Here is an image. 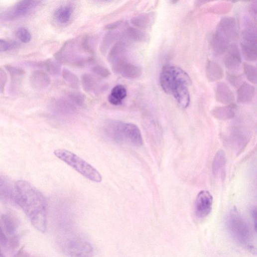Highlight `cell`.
<instances>
[{"mask_svg":"<svg viewBox=\"0 0 257 257\" xmlns=\"http://www.w3.org/2000/svg\"><path fill=\"white\" fill-rule=\"evenodd\" d=\"M15 190L18 204L30 216L45 226V203L41 193L24 180L15 183Z\"/></svg>","mask_w":257,"mask_h":257,"instance_id":"1","label":"cell"},{"mask_svg":"<svg viewBox=\"0 0 257 257\" xmlns=\"http://www.w3.org/2000/svg\"><path fill=\"white\" fill-rule=\"evenodd\" d=\"M90 38L86 37L82 40L74 39L67 42L55 54L57 61L74 66H84L91 60L93 48Z\"/></svg>","mask_w":257,"mask_h":257,"instance_id":"2","label":"cell"},{"mask_svg":"<svg viewBox=\"0 0 257 257\" xmlns=\"http://www.w3.org/2000/svg\"><path fill=\"white\" fill-rule=\"evenodd\" d=\"M104 132L111 140L117 143L141 147L143 140L138 126L134 124L111 121L104 126Z\"/></svg>","mask_w":257,"mask_h":257,"instance_id":"3","label":"cell"},{"mask_svg":"<svg viewBox=\"0 0 257 257\" xmlns=\"http://www.w3.org/2000/svg\"><path fill=\"white\" fill-rule=\"evenodd\" d=\"M228 232L238 244L250 251L255 250L250 227L245 219L237 211H231L226 219Z\"/></svg>","mask_w":257,"mask_h":257,"instance_id":"4","label":"cell"},{"mask_svg":"<svg viewBox=\"0 0 257 257\" xmlns=\"http://www.w3.org/2000/svg\"><path fill=\"white\" fill-rule=\"evenodd\" d=\"M55 155L62 161L75 169L88 179L96 182H101L102 177L93 166L74 153L63 149L54 151Z\"/></svg>","mask_w":257,"mask_h":257,"instance_id":"5","label":"cell"},{"mask_svg":"<svg viewBox=\"0 0 257 257\" xmlns=\"http://www.w3.org/2000/svg\"><path fill=\"white\" fill-rule=\"evenodd\" d=\"M160 80L162 89L167 94H171L175 88L179 85L188 87L191 84L189 75L176 66L164 67L162 70Z\"/></svg>","mask_w":257,"mask_h":257,"instance_id":"6","label":"cell"},{"mask_svg":"<svg viewBox=\"0 0 257 257\" xmlns=\"http://www.w3.org/2000/svg\"><path fill=\"white\" fill-rule=\"evenodd\" d=\"M241 47L245 59L251 62L256 61L257 56V33L252 28L245 29L242 33Z\"/></svg>","mask_w":257,"mask_h":257,"instance_id":"7","label":"cell"},{"mask_svg":"<svg viewBox=\"0 0 257 257\" xmlns=\"http://www.w3.org/2000/svg\"><path fill=\"white\" fill-rule=\"evenodd\" d=\"M65 250L72 257H93L94 255L92 246L83 240L76 239L69 241Z\"/></svg>","mask_w":257,"mask_h":257,"instance_id":"8","label":"cell"},{"mask_svg":"<svg viewBox=\"0 0 257 257\" xmlns=\"http://www.w3.org/2000/svg\"><path fill=\"white\" fill-rule=\"evenodd\" d=\"M213 202V197L209 191H200L195 202V211L196 217L199 219L206 218L212 211Z\"/></svg>","mask_w":257,"mask_h":257,"instance_id":"9","label":"cell"},{"mask_svg":"<svg viewBox=\"0 0 257 257\" xmlns=\"http://www.w3.org/2000/svg\"><path fill=\"white\" fill-rule=\"evenodd\" d=\"M40 3V1L34 0H23L19 1L6 12L4 17L5 19L10 20L19 18L26 15L37 7Z\"/></svg>","mask_w":257,"mask_h":257,"instance_id":"10","label":"cell"},{"mask_svg":"<svg viewBox=\"0 0 257 257\" xmlns=\"http://www.w3.org/2000/svg\"><path fill=\"white\" fill-rule=\"evenodd\" d=\"M215 32L230 43L236 40L239 36L236 21L231 17L222 19L218 24Z\"/></svg>","mask_w":257,"mask_h":257,"instance_id":"11","label":"cell"},{"mask_svg":"<svg viewBox=\"0 0 257 257\" xmlns=\"http://www.w3.org/2000/svg\"><path fill=\"white\" fill-rule=\"evenodd\" d=\"M126 49L124 43H116L111 49L108 55V60L111 64L113 71L117 73L123 64L127 62Z\"/></svg>","mask_w":257,"mask_h":257,"instance_id":"12","label":"cell"},{"mask_svg":"<svg viewBox=\"0 0 257 257\" xmlns=\"http://www.w3.org/2000/svg\"><path fill=\"white\" fill-rule=\"evenodd\" d=\"M226 68L230 71H235L238 70L242 63L240 50L235 43H231L224 58Z\"/></svg>","mask_w":257,"mask_h":257,"instance_id":"13","label":"cell"},{"mask_svg":"<svg viewBox=\"0 0 257 257\" xmlns=\"http://www.w3.org/2000/svg\"><path fill=\"white\" fill-rule=\"evenodd\" d=\"M216 101L221 104L229 105L233 104L235 96L229 87L224 83H218L215 88Z\"/></svg>","mask_w":257,"mask_h":257,"instance_id":"14","label":"cell"},{"mask_svg":"<svg viewBox=\"0 0 257 257\" xmlns=\"http://www.w3.org/2000/svg\"><path fill=\"white\" fill-rule=\"evenodd\" d=\"M51 80L47 73L41 70L34 71L30 77L32 88L37 90H43L49 86Z\"/></svg>","mask_w":257,"mask_h":257,"instance_id":"15","label":"cell"},{"mask_svg":"<svg viewBox=\"0 0 257 257\" xmlns=\"http://www.w3.org/2000/svg\"><path fill=\"white\" fill-rule=\"evenodd\" d=\"M206 72L210 82L220 81L224 76V71L221 67L217 62L211 60H209L207 63Z\"/></svg>","mask_w":257,"mask_h":257,"instance_id":"16","label":"cell"},{"mask_svg":"<svg viewBox=\"0 0 257 257\" xmlns=\"http://www.w3.org/2000/svg\"><path fill=\"white\" fill-rule=\"evenodd\" d=\"M237 106L232 104L226 106L218 107L212 110V116L216 119L220 120H229L233 119L235 115Z\"/></svg>","mask_w":257,"mask_h":257,"instance_id":"17","label":"cell"},{"mask_svg":"<svg viewBox=\"0 0 257 257\" xmlns=\"http://www.w3.org/2000/svg\"><path fill=\"white\" fill-rule=\"evenodd\" d=\"M142 73L140 67L127 62L120 68L117 74L126 79H135L139 78Z\"/></svg>","mask_w":257,"mask_h":257,"instance_id":"18","label":"cell"},{"mask_svg":"<svg viewBox=\"0 0 257 257\" xmlns=\"http://www.w3.org/2000/svg\"><path fill=\"white\" fill-rule=\"evenodd\" d=\"M256 93L255 87L246 82H244L238 90L237 101L240 104H247L254 99Z\"/></svg>","mask_w":257,"mask_h":257,"instance_id":"19","label":"cell"},{"mask_svg":"<svg viewBox=\"0 0 257 257\" xmlns=\"http://www.w3.org/2000/svg\"><path fill=\"white\" fill-rule=\"evenodd\" d=\"M230 44L231 43L216 32L213 34L211 41L212 50L214 54L217 56L225 54Z\"/></svg>","mask_w":257,"mask_h":257,"instance_id":"20","label":"cell"},{"mask_svg":"<svg viewBox=\"0 0 257 257\" xmlns=\"http://www.w3.org/2000/svg\"><path fill=\"white\" fill-rule=\"evenodd\" d=\"M171 95H173L181 107L186 108L189 105L190 98L187 86L183 85L177 86L172 91Z\"/></svg>","mask_w":257,"mask_h":257,"instance_id":"21","label":"cell"},{"mask_svg":"<svg viewBox=\"0 0 257 257\" xmlns=\"http://www.w3.org/2000/svg\"><path fill=\"white\" fill-rule=\"evenodd\" d=\"M226 164V156L222 150L218 151L215 155L213 162L212 171L214 176L222 174L225 171Z\"/></svg>","mask_w":257,"mask_h":257,"instance_id":"22","label":"cell"},{"mask_svg":"<svg viewBox=\"0 0 257 257\" xmlns=\"http://www.w3.org/2000/svg\"><path fill=\"white\" fill-rule=\"evenodd\" d=\"M73 11V8L71 6H61L55 11V19L61 24H66L71 20Z\"/></svg>","mask_w":257,"mask_h":257,"instance_id":"23","label":"cell"},{"mask_svg":"<svg viewBox=\"0 0 257 257\" xmlns=\"http://www.w3.org/2000/svg\"><path fill=\"white\" fill-rule=\"evenodd\" d=\"M127 96L126 88L121 85L115 87L108 97V101L110 104L115 106L122 104L123 101Z\"/></svg>","mask_w":257,"mask_h":257,"instance_id":"24","label":"cell"},{"mask_svg":"<svg viewBox=\"0 0 257 257\" xmlns=\"http://www.w3.org/2000/svg\"><path fill=\"white\" fill-rule=\"evenodd\" d=\"M155 18V15L154 13L143 14L134 17L131 20V22L133 25L138 28L146 29L153 24Z\"/></svg>","mask_w":257,"mask_h":257,"instance_id":"25","label":"cell"},{"mask_svg":"<svg viewBox=\"0 0 257 257\" xmlns=\"http://www.w3.org/2000/svg\"><path fill=\"white\" fill-rule=\"evenodd\" d=\"M124 34L128 39L136 42H142L147 39V35L145 33L132 27L126 29Z\"/></svg>","mask_w":257,"mask_h":257,"instance_id":"26","label":"cell"},{"mask_svg":"<svg viewBox=\"0 0 257 257\" xmlns=\"http://www.w3.org/2000/svg\"><path fill=\"white\" fill-rule=\"evenodd\" d=\"M243 70L247 80L252 84L256 85L257 83L256 68L250 64L244 63Z\"/></svg>","mask_w":257,"mask_h":257,"instance_id":"27","label":"cell"},{"mask_svg":"<svg viewBox=\"0 0 257 257\" xmlns=\"http://www.w3.org/2000/svg\"><path fill=\"white\" fill-rule=\"evenodd\" d=\"M118 35L116 32H110L106 34L100 47L102 53H106L107 51L110 46L116 40Z\"/></svg>","mask_w":257,"mask_h":257,"instance_id":"28","label":"cell"},{"mask_svg":"<svg viewBox=\"0 0 257 257\" xmlns=\"http://www.w3.org/2000/svg\"><path fill=\"white\" fill-rule=\"evenodd\" d=\"M43 65L47 71L52 75H58L60 73L61 67L56 61L49 59L44 62Z\"/></svg>","mask_w":257,"mask_h":257,"instance_id":"29","label":"cell"},{"mask_svg":"<svg viewBox=\"0 0 257 257\" xmlns=\"http://www.w3.org/2000/svg\"><path fill=\"white\" fill-rule=\"evenodd\" d=\"M82 86L84 91L87 93L91 92L95 89L96 82L94 77L88 74H84L82 77Z\"/></svg>","mask_w":257,"mask_h":257,"instance_id":"30","label":"cell"},{"mask_svg":"<svg viewBox=\"0 0 257 257\" xmlns=\"http://www.w3.org/2000/svg\"><path fill=\"white\" fill-rule=\"evenodd\" d=\"M62 77L73 87L78 88L79 87V80L77 76L67 69H64L62 71Z\"/></svg>","mask_w":257,"mask_h":257,"instance_id":"31","label":"cell"},{"mask_svg":"<svg viewBox=\"0 0 257 257\" xmlns=\"http://www.w3.org/2000/svg\"><path fill=\"white\" fill-rule=\"evenodd\" d=\"M16 35L21 41L27 43L31 39V35L29 31L25 28H20L16 31Z\"/></svg>","mask_w":257,"mask_h":257,"instance_id":"32","label":"cell"},{"mask_svg":"<svg viewBox=\"0 0 257 257\" xmlns=\"http://www.w3.org/2000/svg\"><path fill=\"white\" fill-rule=\"evenodd\" d=\"M92 72L98 76L103 78H107L111 73L109 70L101 66H97L92 68Z\"/></svg>","mask_w":257,"mask_h":257,"instance_id":"33","label":"cell"},{"mask_svg":"<svg viewBox=\"0 0 257 257\" xmlns=\"http://www.w3.org/2000/svg\"><path fill=\"white\" fill-rule=\"evenodd\" d=\"M5 68L12 77H19L25 74V71L20 68L15 67L10 65L5 66Z\"/></svg>","mask_w":257,"mask_h":257,"instance_id":"34","label":"cell"},{"mask_svg":"<svg viewBox=\"0 0 257 257\" xmlns=\"http://www.w3.org/2000/svg\"><path fill=\"white\" fill-rule=\"evenodd\" d=\"M7 74L3 69L0 68V93H3L7 82Z\"/></svg>","mask_w":257,"mask_h":257,"instance_id":"35","label":"cell"},{"mask_svg":"<svg viewBox=\"0 0 257 257\" xmlns=\"http://www.w3.org/2000/svg\"><path fill=\"white\" fill-rule=\"evenodd\" d=\"M227 79L229 82L234 87L240 86L242 84V83H241L242 79L240 76L228 74L227 75Z\"/></svg>","mask_w":257,"mask_h":257,"instance_id":"36","label":"cell"},{"mask_svg":"<svg viewBox=\"0 0 257 257\" xmlns=\"http://www.w3.org/2000/svg\"><path fill=\"white\" fill-rule=\"evenodd\" d=\"M70 98L72 101L80 105H82L85 101L84 96L81 93H72L70 95Z\"/></svg>","mask_w":257,"mask_h":257,"instance_id":"37","label":"cell"},{"mask_svg":"<svg viewBox=\"0 0 257 257\" xmlns=\"http://www.w3.org/2000/svg\"><path fill=\"white\" fill-rule=\"evenodd\" d=\"M9 49V43L3 39H0V52H5Z\"/></svg>","mask_w":257,"mask_h":257,"instance_id":"38","label":"cell"},{"mask_svg":"<svg viewBox=\"0 0 257 257\" xmlns=\"http://www.w3.org/2000/svg\"><path fill=\"white\" fill-rule=\"evenodd\" d=\"M8 193L7 186L4 180L0 176V194Z\"/></svg>","mask_w":257,"mask_h":257,"instance_id":"39","label":"cell"},{"mask_svg":"<svg viewBox=\"0 0 257 257\" xmlns=\"http://www.w3.org/2000/svg\"><path fill=\"white\" fill-rule=\"evenodd\" d=\"M121 24V21H117L116 22L109 24L106 26V29L113 30L117 28Z\"/></svg>","mask_w":257,"mask_h":257,"instance_id":"40","label":"cell"},{"mask_svg":"<svg viewBox=\"0 0 257 257\" xmlns=\"http://www.w3.org/2000/svg\"><path fill=\"white\" fill-rule=\"evenodd\" d=\"M252 215L253 218L254 219V222H255V230H256V215H257V212L256 208L253 209L252 210Z\"/></svg>","mask_w":257,"mask_h":257,"instance_id":"41","label":"cell"},{"mask_svg":"<svg viewBox=\"0 0 257 257\" xmlns=\"http://www.w3.org/2000/svg\"><path fill=\"white\" fill-rule=\"evenodd\" d=\"M251 13H252L253 15L256 18V14H257V6L256 4H253L251 7Z\"/></svg>","mask_w":257,"mask_h":257,"instance_id":"42","label":"cell"},{"mask_svg":"<svg viewBox=\"0 0 257 257\" xmlns=\"http://www.w3.org/2000/svg\"><path fill=\"white\" fill-rule=\"evenodd\" d=\"M0 257H3V255L1 251V250H0Z\"/></svg>","mask_w":257,"mask_h":257,"instance_id":"43","label":"cell"}]
</instances>
